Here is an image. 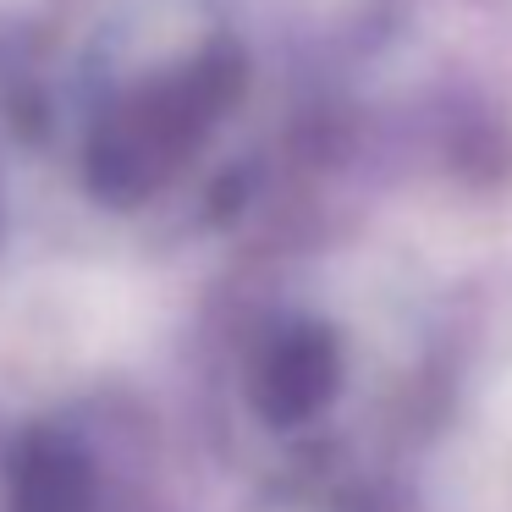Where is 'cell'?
Segmentation results:
<instances>
[{
    "label": "cell",
    "mask_w": 512,
    "mask_h": 512,
    "mask_svg": "<svg viewBox=\"0 0 512 512\" xmlns=\"http://www.w3.org/2000/svg\"><path fill=\"white\" fill-rule=\"evenodd\" d=\"M226 100H232V72L215 67V61L210 67H188L177 78L155 83V89L133 94L94 133L89 182L116 204H133L144 193H155L182 166V155L204 138V127L221 116Z\"/></svg>",
    "instance_id": "6da1fadb"
},
{
    "label": "cell",
    "mask_w": 512,
    "mask_h": 512,
    "mask_svg": "<svg viewBox=\"0 0 512 512\" xmlns=\"http://www.w3.org/2000/svg\"><path fill=\"white\" fill-rule=\"evenodd\" d=\"M12 512H89V474L61 441H28L12 479Z\"/></svg>",
    "instance_id": "7a4b0ae2"
},
{
    "label": "cell",
    "mask_w": 512,
    "mask_h": 512,
    "mask_svg": "<svg viewBox=\"0 0 512 512\" xmlns=\"http://www.w3.org/2000/svg\"><path fill=\"white\" fill-rule=\"evenodd\" d=\"M325 391H331V353H325V342H314V336L287 342L265 364V380H259V402H265L270 419H298V413H309Z\"/></svg>",
    "instance_id": "3957f363"
}]
</instances>
